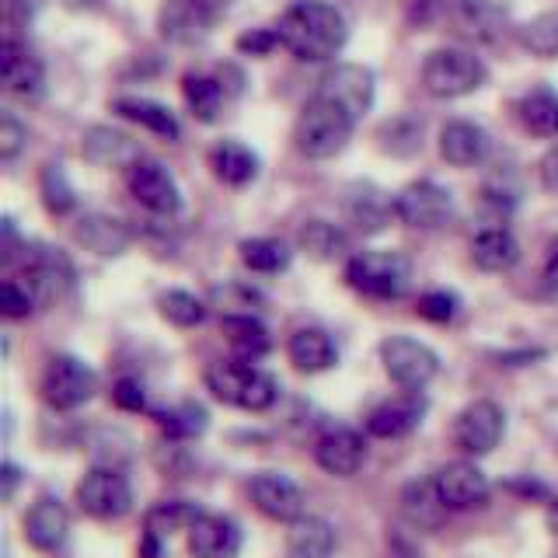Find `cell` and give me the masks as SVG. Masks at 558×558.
<instances>
[{
  "instance_id": "4",
  "label": "cell",
  "mask_w": 558,
  "mask_h": 558,
  "mask_svg": "<svg viewBox=\"0 0 558 558\" xmlns=\"http://www.w3.org/2000/svg\"><path fill=\"white\" fill-rule=\"evenodd\" d=\"M488 81L485 63L468 49H433L423 60V87L433 98H464Z\"/></svg>"
},
{
  "instance_id": "28",
  "label": "cell",
  "mask_w": 558,
  "mask_h": 558,
  "mask_svg": "<svg viewBox=\"0 0 558 558\" xmlns=\"http://www.w3.org/2000/svg\"><path fill=\"white\" fill-rule=\"evenodd\" d=\"M471 262L482 272H510L520 262V241L506 227H488L471 241Z\"/></svg>"
},
{
  "instance_id": "15",
  "label": "cell",
  "mask_w": 558,
  "mask_h": 558,
  "mask_svg": "<svg viewBox=\"0 0 558 558\" xmlns=\"http://www.w3.org/2000/svg\"><path fill=\"white\" fill-rule=\"evenodd\" d=\"M426 415V398L423 391H405L398 398L380 401V405L366 415V433L377 436V440H401L412 429L423 426Z\"/></svg>"
},
{
  "instance_id": "14",
  "label": "cell",
  "mask_w": 558,
  "mask_h": 558,
  "mask_svg": "<svg viewBox=\"0 0 558 558\" xmlns=\"http://www.w3.org/2000/svg\"><path fill=\"white\" fill-rule=\"evenodd\" d=\"M314 461L331 478H353L366 464V440L360 429L336 426L314 444Z\"/></svg>"
},
{
  "instance_id": "22",
  "label": "cell",
  "mask_w": 558,
  "mask_h": 558,
  "mask_svg": "<svg viewBox=\"0 0 558 558\" xmlns=\"http://www.w3.org/2000/svg\"><path fill=\"white\" fill-rule=\"evenodd\" d=\"M81 154L98 168H130L133 161H140V144L133 136L119 133L112 126H92L81 140Z\"/></svg>"
},
{
  "instance_id": "3",
  "label": "cell",
  "mask_w": 558,
  "mask_h": 558,
  "mask_svg": "<svg viewBox=\"0 0 558 558\" xmlns=\"http://www.w3.org/2000/svg\"><path fill=\"white\" fill-rule=\"evenodd\" d=\"M206 388L217 401L241 412H269L279 398V384L272 374L258 371L244 360H220L206 371Z\"/></svg>"
},
{
  "instance_id": "51",
  "label": "cell",
  "mask_w": 558,
  "mask_h": 558,
  "mask_svg": "<svg viewBox=\"0 0 558 558\" xmlns=\"http://www.w3.org/2000/svg\"><path fill=\"white\" fill-rule=\"evenodd\" d=\"M545 523H548V531H551V537L558 541V496H555V499H548V510H545Z\"/></svg>"
},
{
  "instance_id": "23",
  "label": "cell",
  "mask_w": 558,
  "mask_h": 558,
  "mask_svg": "<svg viewBox=\"0 0 558 558\" xmlns=\"http://www.w3.org/2000/svg\"><path fill=\"white\" fill-rule=\"evenodd\" d=\"M74 241L84 244L87 252H95L101 258H112L122 255L133 244V231L122 220L116 217H105V214H87L74 223Z\"/></svg>"
},
{
  "instance_id": "29",
  "label": "cell",
  "mask_w": 558,
  "mask_h": 558,
  "mask_svg": "<svg viewBox=\"0 0 558 558\" xmlns=\"http://www.w3.org/2000/svg\"><path fill=\"white\" fill-rule=\"evenodd\" d=\"M112 109H116L122 119H130V122H136V126H144L147 133H154V136L168 140V144H174V140L182 136L179 119H174V112H171V109H165L161 101H150V98H133V95H126V98H116Z\"/></svg>"
},
{
  "instance_id": "36",
  "label": "cell",
  "mask_w": 558,
  "mask_h": 558,
  "mask_svg": "<svg viewBox=\"0 0 558 558\" xmlns=\"http://www.w3.org/2000/svg\"><path fill=\"white\" fill-rule=\"evenodd\" d=\"M238 255H241V262L252 272H266V276L283 272L290 266V248H287L283 241H276V238H248V241H241Z\"/></svg>"
},
{
  "instance_id": "47",
  "label": "cell",
  "mask_w": 558,
  "mask_h": 558,
  "mask_svg": "<svg viewBox=\"0 0 558 558\" xmlns=\"http://www.w3.org/2000/svg\"><path fill=\"white\" fill-rule=\"evenodd\" d=\"M541 296H545V301H558V238L551 241L545 272H541Z\"/></svg>"
},
{
  "instance_id": "20",
  "label": "cell",
  "mask_w": 558,
  "mask_h": 558,
  "mask_svg": "<svg viewBox=\"0 0 558 558\" xmlns=\"http://www.w3.org/2000/svg\"><path fill=\"white\" fill-rule=\"evenodd\" d=\"M70 537V513L60 499L43 496L25 513V541L35 551H60Z\"/></svg>"
},
{
  "instance_id": "42",
  "label": "cell",
  "mask_w": 558,
  "mask_h": 558,
  "mask_svg": "<svg viewBox=\"0 0 558 558\" xmlns=\"http://www.w3.org/2000/svg\"><path fill=\"white\" fill-rule=\"evenodd\" d=\"M418 318H426L433 325H450L453 318H458V311H461V301H458V293H450V290H429L418 296Z\"/></svg>"
},
{
  "instance_id": "17",
  "label": "cell",
  "mask_w": 558,
  "mask_h": 558,
  "mask_svg": "<svg viewBox=\"0 0 558 558\" xmlns=\"http://www.w3.org/2000/svg\"><path fill=\"white\" fill-rule=\"evenodd\" d=\"M0 77H4V87L11 95L39 98L46 87V66L28 46L17 39H4V46H0Z\"/></svg>"
},
{
  "instance_id": "9",
  "label": "cell",
  "mask_w": 558,
  "mask_h": 558,
  "mask_svg": "<svg viewBox=\"0 0 558 558\" xmlns=\"http://www.w3.org/2000/svg\"><path fill=\"white\" fill-rule=\"evenodd\" d=\"M502 433H506L502 409L496 405V401L478 398V401H471L468 409L458 412L453 429H450V440L464 453V458H485V453H493L499 447Z\"/></svg>"
},
{
  "instance_id": "27",
  "label": "cell",
  "mask_w": 558,
  "mask_h": 558,
  "mask_svg": "<svg viewBox=\"0 0 558 558\" xmlns=\"http://www.w3.org/2000/svg\"><path fill=\"white\" fill-rule=\"evenodd\" d=\"M290 558H331L336 555V527L325 517H301L287 531Z\"/></svg>"
},
{
  "instance_id": "18",
  "label": "cell",
  "mask_w": 558,
  "mask_h": 558,
  "mask_svg": "<svg viewBox=\"0 0 558 558\" xmlns=\"http://www.w3.org/2000/svg\"><path fill=\"white\" fill-rule=\"evenodd\" d=\"M318 95L342 101L345 109L360 119L363 112H371V105H374V74L360 63H339L336 70H328L322 77Z\"/></svg>"
},
{
  "instance_id": "2",
  "label": "cell",
  "mask_w": 558,
  "mask_h": 558,
  "mask_svg": "<svg viewBox=\"0 0 558 558\" xmlns=\"http://www.w3.org/2000/svg\"><path fill=\"white\" fill-rule=\"evenodd\" d=\"M356 122L360 119L349 112L342 101L328 95H314L301 109V116H296L293 144L304 157H311V161H328V157L345 150V144L356 133Z\"/></svg>"
},
{
  "instance_id": "13",
  "label": "cell",
  "mask_w": 558,
  "mask_h": 558,
  "mask_svg": "<svg viewBox=\"0 0 558 558\" xmlns=\"http://www.w3.org/2000/svg\"><path fill=\"white\" fill-rule=\"evenodd\" d=\"M252 502L262 517H269L276 523H293L304 517V493L290 475L283 471H258L248 485Z\"/></svg>"
},
{
  "instance_id": "37",
  "label": "cell",
  "mask_w": 558,
  "mask_h": 558,
  "mask_svg": "<svg viewBox=\"0 0 558 558\" xmlns=\"http://www.w3.org/2000/svg\"><path fill=\"white\" fill-rule=\"evenodd\" d=\"M182 95L189 101L192 116L199 122H214L223 109V84L217 77H203V74H185L182 81Z\"/></svg>"
},
{
  "instance_id": "32",
  "label": "cell",
  "mask_w": 558,
  "mask_h": 558,
  "mask_svg": "<svg viewBox=\"0 0 558 558\" xmlns=\"http://www.w3.org/2000/svg\"><path fill=\"white\" fill-rule=\"evenodd\" d=\"M517 116L531 136H541V140L558 136V95L551 87H537V92L523 95L517 105Z\"/></svg>"
},
{
  "instance_id": "11",
  "label": "cell",
  "mask_w": 558,
  "mask_h": 558,
  "mask_svg": "<svg viewBox=\"0 0 558 558\" xmlns=\"http://www.w3.org/2000/svg\"><path fill=\"white\" fill-rule=\"evenodd\" d=\"M126 189H130V196L154 217H174L182 209L179 182L171 179V171L161 161H147V157L133 161L126 168Z\"/></svg>"
},
{
  "instance_id": "24",
  "label": "cell",
  "mask_w": 558,
  "mask_h": 558,
  "mask_svg": "<svg viewBox=\"0 0 558 558\" xmlns=\"http://www.w3.org/2000/svg\"><path fill=\"white\" fill-rule=\"evenodd\" d=\"M450 17L458 32H464L475 43H496L506 28V11L496 0H453Z\"/></svg>"
},
{
  "instance_id": "12",
  "label": "cell",
  "mask_w": 558,
  "mask_h": 558,
  "mask_svg": "<svg viewBox=\"0 0 558 558\" xmlns=\"http://www.w3.org/2000/svg\"><path fill=\"white\" fill-rule=\"evenodd\" d=\"M436 493H440L444 506L453 513H468V510H482L493 496V482H488L485 471L475 461H450L433 475Z\"/></svg>"
},
{
  "instance_id": "25",
  "label": "cell",
  "mask_w": 558,
  "mask_h": 558,
  "mask_svg": "<svg viewBox=\"0 0 558 558\" xmlns=\"http://www.w3.org/2000/svg\"><path fill=\"white\" fill-rule=\"evenodd\" d=\"M345 214L353 220L363 234H377L388 227V220L395 217V199H388L377 185L363 182V185H353L345 196Z\"/></svg>"
},
{
  "instance_id": "19",
  "label": "cell",
  "mask_w": 558,
  "mask_h": 558,
  "mask_svg": "<svg viewBox=\"0 0 558 558\" xmlns=\"http://www.w3.org/2000/svg\"><path fill=\"white\" fill-rule=\"evenodd\" d=\"M488 150H493V140H488L478 122L450 119L440 130V157L453 168H475L485 161Z\"/></svg>"
},
{
  "instance_id": "8",
  "label": "cell",
  "mask_w": 558,
  "mask_h": 558,
  "mask_svg": "<svg viewBox=\"0 0 558 558\" xmlns=\"http://www.w3.org/2000/svg\"><path fill=\"white\" fill-rule=\"evenodd\" d=\"M77 506L92 520H122L133 510V485L119 468H92L77 482Z\"/></svg>"
},
{
  "instance_id": "16",
  "label": "cell",
  "mask_w": 558,
  "mask_h": 558,
  "mask_svg": "<svg viewBox=\"0 0 558 558\" xmlns=\"http://www.w3.org/2000/svg\"><path fill=\"white\" fill-rule=\"evenodd\" d=\"M244 545L241 523L223 513H203L189 527V555L192 558H238Z\"/></svg>"
},
{
  "instance_id": "7",
  "label": "cell",
  "mask_w": 558,
  "mask_h": 558,
  "mask_svg": "<svg viewBox=\"0 0 558 558\" xmlns=\"http://www.w3.org/2000/svg\"><path fill=\"white\" fill-rule=\"evenodd\" d=\"M380 363L401 391H423L440 374V356L412 336H388L380 342Z\"/></svg>"
},
{
  "instance_id": "34",
  "label": "cell",
  "mask_w": 558,
  "mask_h": 558,
  "mask_svg": "<svg viewBox=\"0 0 558 558\" xmlns=\"http://www.w3.org/2000/svg\"><path fill=\"white\" fill-rule=\"evenodd\" d=\"M209 17L192 4V0H171V4L161 11V32L171 43H196L209 32Z\"/></svg>"
},
{
  "instance_id": "38",
  "label": "cell",
  "mask_w": 558,
  "mask_h": 558,
  "mask_svg": "<svg viewBox=\"0 0 558 558\" xmlns=\"http://www.w3.org/2000/svg\"><path fill=\"white\" fill-rule=\"evenodd\" d=\"M520 46L537 60L558 57V11H545L531 17L527 25H520Z\"/></svg>"
},
{
  "instance_id": "45",
  "label": "cell",
  "mask_w": 558,
  "mask_h": 558,
  "mask_svg": "<svg viewBox=\"0 0 558 558\" xmlns=\"http://www.w3.org/2000/svg\"><path fill=\"white\" fill-rule=\"evenodd\" d=\"M112 398H116V405H119V409H126V412H144V409H147L144 384L133 380V377H122V380H116Z\"/></svg>"
},
{
  "instance_id": "52",
  "label": "cell",
  "mask_w": 558,
  "mask_h": 558,
  "mask_svg": "<svg viewBox=\"0 0 558 558\" xmlns=\"http://www.w3.org/2000/svg\"><path fill=\"white\" fill-rule=\"evenodd\" d=\"M63 4H66L70 11H95V8L105 4V0H63Z\"/></svg>"
},
{
  "instance_id": "10",
  "label": "cell",
  "mask_w": 558,
  "mask_h": 558,
  "mask_svg": "<svg viewBox=\"0 0 558 558\" xmlns=\"http://www.w3.org/2000/svg\"><path fill=\"white\" fill-rule=\"evenodd\" d=\"M453 214V196L429 179L409 182L395 196V217L412 231H440Z\"/></svg>"
},
{
  "instance_id": "43",
  "label": "cell",
  "mask_w": 558,
  "mask_h": 558,
  "mask_svg": "<svg viewBox=\"0 0 558 558\" xmlns=\"http://www.w3.org/2000/svg\"><path fill=\"white\" fill-rule=\"evenodd\" d=\"M35 304H39V296H35L22 279H4V283H0V311H4V318L11 322L28 318Z\"/></svg>"
},
{
  "instance_id": "30",
  "label": "cell",
  "mask_w": 558,
  "mask_h": 558,
  "mask_svg": "<svg viewBox=\"0 0 558 558\" xmlns=\"http://www.w3.org/2000/svg\"><path fill=\"white\" fill-rule=\"evenodd\" d=\"M209 168H214V174L223 182V185H248L258 179V157L255 150H248L244 144H238V140H220V144L209 150Z\"/></svg>"
},
{
  "instance_id": "46",
  "label": "cell",
  "mask_w": 558,
  "mask_h": 558,
  "mask_svg": "<svg viewBox=\"0 0 558 558\" xmlns=\"http://www.w3.org/2000/svg\"><path fill=\"white\" fill-rule=\"evenodd\" d=\"M279 46V32L276 28H252L238 35V49L248 52V57H266V52H272Z\"/></svg>"
},
{
  "instance_id": "50",
  "label": "cell",
  "mask_w": 558,
  "mask_h": 558,
  "mask_svg": "<svg viewBox=\"0 0 558 558\" xmlns=\"http://www.w3.org/2000/svg\"><path fill=\"white\" fill-rule=\"evenodd\" d=\"M17 482H22V471H17V464H4V499L11 502L14 499V488H17Z\"/></svg>"
},
{
  "instance_id": "49",
  "label": "cell",
  "mask_w": 558,
  "mask_h": 558,
  "mask_svg": "<svg viewBox=\"0 0 558 558\" xmlns=\"http://www.w3.org/2000/svg\"><path fill=\"white\" fill-rule=\"evenodd\" d=\"M192 4H196L209 17V22H217L220 14H227V11L234 8V0H192Z\"/></svg>"
},
{
  "instance_id": "39",
  "label": "cell",
  "mask_w": 558,
  "mask_h": 558,
  "mask_svg": "<svg viewBox=\"0 0 558 558\" xmlns=\"http://www.w3.org/2000/svg\"><path fill=\"white\" fill-rule=\"evenodd\" d=\"M157 311H161V318L174 328H196L206 322V304L199 301L196 293L189 290H168L161 293V301H157Z\"/></svg>"
},
{
  "instance_id": "31",
  "label": "cell",
  "mask_w": 558,
  "mask_h": 558,
  "mask_svg": "<svg viewBox=\"0 0 558 558\" xmlns=\"http://www.w3.org/2000/svg\"><path fill=\"white\" fill-rule=\"evenodd\" d=\"M401 513L409 517V523L415 527H440L444 517L450 513L440 493H436V482L433 478H415L401 488Z\"/></svg>"
},
{
  "instance_id": "35",
  "label": "cell",
  "mask_w": 558,
  "mask_h": 558,
  "mask_svg": "<svg viewBox=\"0 0 558 558\" xmlns=\"http://www.w3.org/2000/svg\"><path fill=\"white\" fill-rule=\"evenodd\" d=\"M296 244H301V252H307L311 258L331 262L345 252V234L328 220H307L301 231H296Z\"/></svg>"
},
{
  "instance_id": "26",
  "label": "cell",
  "mask_w": 558,
  "mask_h": 558,
  "mask_svg": "<svg viewBox=\"0 0 558 558\" xmlns=\"http://www.w3.org/2000/svg\"><path fill=\"white\" fill-rule=\"evenodd\" d=\"M220 328H223L227 342H231V349H234V360L258 363L272 349L269 328L262 325L255 314H223Z\"/></svg>"
},
{
  "instance_id": "5",
  "label": "cell",
  "mask_w": 558,
  "mask_h": 558,
  "mask_svg": "<svg viewBox=\"0 0 558 558\" xmlns=\"http://www.w3.org/2000/svg\"><path fill=\"white\" fill-rule=\"evenodd\" d=\"M409 258L398 252H360L345 262V283L371 301H398L409 290Z\"/></svg>"
},
{
  "instance_id": "40",
  "label": "cell",
  "mask_w": 558,
  "mask_h": 558,
  "mask_svg": "<svg viewBox=\"0 0 558 558\" xmlns=\"http://www.w3.org/2000/svg\"><path fill=\"white\" fill-rule=\"evenodd\" d=\"M39 192H43V203H46V209H49L52 217H66L70 209L77 206L74 185H70L63 165H46V168H43Z\"/></svg>"
},
{
  "instance_id": "33",
  "label": "cell",
  "mask_w": 558,
  "mask_h": 558,
  "mask_svg": "<svg viewBox=\"0 0 558 558\" xmlns=\"http://www.w3.org/2000/svg\"><path fill=\"white\" fill-rule=\"evenodd\" d=\"M199 517H203V510H199L196 502H189V499L157 502L154 510H147V517H144V534H150V537H157V541H165V537H171L174 531H189Z\"/></svg>"
},
{
  "instance_id": "21",
  "label": "cell",
  "mask_w": 558,
  "mask_h": 558,
  "mask_svg": "<svg viewBox=\"0 0 558 558\" xmlns=\"http://www.w3.org/2000/svg\"><path fill=\"white\" fill-rule=\"evenodd\" d=\"M287 356L293 363V371L325 374L339 363V345L325 328H296L287 342Z\"/></svg>"
},
{
  "instance_id": "41",
  "label": "cell",
  "mask_w": 558,
  "mask_h": 558,
  "mask_svg": "<svg viewBox=\"0 0 558 558\" xmlns=\"http://www.w3.org/2000/svg\"><path fill=\"white\" fill-rule=\"evenodd\" d=\"M157 423H161V429L174 436V440H192V436H199L206 429V409L196 405V401H185V405L157 415Z\"/></svg>"
},
{
  "instance_id": "48",
  "label": "cell",
  "mask_w": 558,
  "mask_h": 558,
  "mask_svg": "<svg viewBox=\"0 0 558 558\" xmlns=\"http://www.w3.org/2000/svg\"><path fill=\"white\" fill-rule=\"evenodd\" d=\"M537 171H541V185H545L551 196H558V144L545 157H541Z\"/></svg>"
},
{
  "instance_id": "1",
  "label": "cell",
  "mask_w": 558,
  "mask_h": 558,
  "mask_svg": "<svg viewBox=\"0 0 558 558\" xmlns=\"http://www.w3.org/2000/svg\"><path fill=\"white\" fill-rule=\"evenodd\" d=\"M276 32L279 46L301 63L336 60L349 39L345 14L336 4H328V0H296L279 17Z\"/></svg>"
},
{
  "instance_id": "44",
  "label": "cell",
  "mask_w": 558,
  "mask_h": 558,
  "mask_svg": "<svg viewBox=\"0 0 558 558\" xmlns=\"http://www.w3.org/2000/svg\"><path fill=\"white\" fill-rule=\"evenodd\" d=\"M25 144H28V130L17 122L11 112H4L0 116V161H14L17 154L25 150Z\"/></svg>"
},
{
  "instance_id": "6",
  "label": "cell",
  "mask_w": 558,
  "mask_h": 558,
  "mask_svg": "<svg viewBox=\"0 0 558 558\" xmlns=\"http://www.w3.org/2000/svg\"><path fill=\"white\" fill-rule=\"evenodd\" d=\"M39 391H43L49 409L74 412V409L87 405V401L95 398V391H98V374L84 360L60 353V356H52L46 363L43 380H39Z\"/></svg>"
}]
</instances>
